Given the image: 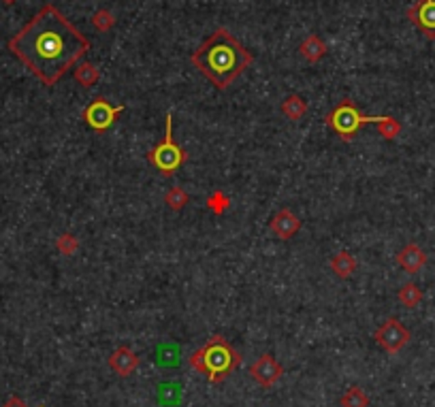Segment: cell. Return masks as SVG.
I'll use <instances>...</instances> for the list:
<instances>
[{
	"label": "cell",
	"mask_w": 435,
	"mask_h": 407,
	"mask_svg": "<svg viewBox=\"0 0 435 407\" xmlns=\"http://www.w3.org/2000/svg\"><path fill=\"white\" fill-rule=\"evenodd\" d=\"M122 111H124V107H122V105H120V107H114L107 98H94V100L86 107V109H84L81 118H84V122H86L92 130L105 132V130H109V128H112V126L116 124V120L120 118Z\"/></svg>",
	"instance_id": "52a82bcc"
},
{
	"label": "cell",
	"mask_w": 435,
	"mask_h": 407,
	"mask_svg": "<svg viewBox=\"0 0 435 407\" xmlns=\"http://www.w3.org/2000/svg\"><path fill=\"white\" fill-rule=\"evenodd\" d=\"M410 331H407L397 318L384 320L373 333V341L382 347L387 354H399V352L410 343Z\"/></svg>",
	"instance_id": "8992f818"
},
{
	"label": "cell",
	"mask_w": 435,
	"mask_h": 407,
	"mask_svg": "<svg viewBox=\"0 0 435 407\" xmlns=\"http://www.w3.org/2000/svg\"><path fill=\"white\" fill-rule=\"evenodd\" d=\"M331 271L339 278V280H348L352 273L357 271V260L350 252H337L331 258Z\"/></svg>",
	"instance_id": "9a60e30c"
},
{
	"label": "cell",
	"mask_w": 435,
	"mask_h": 407,
	"mask_svg": "<svg viewBox=\"0 0 435 407\" xmlns=\"http://www.w3.org/2000/svg\"><path fill=\"white\" fill-rule=\"evenodd\" d=\"M397 298H399V303L403 305V307H407V309H414V307H418L420 305V301H423V290L416 286V284H403L401 288H399V292H397Z\"/></svg>",
	"instance_id": "e0dca14e"
},
{
	"label": "cell",
	"mask_w": 435,
	"mask_h": 407,
	"mask_svg": "<svg viewBox=\"0 0 435 407\" xmlns=\"http://www.w3.org/2000/svg\"><path fill=\"white\" fill-rule=\"evenodd\" d=\"M378 132H380V137H382V139L393 141V139H397V137H399V132H401V124H399V120H395V118L387 116L382 122L378 124Z\"/></svg>",
	"instance_id": "7402d4cb"
},
{
	"label": "cell",
	"mask_w": 435,
	"mask_h": 407,
	"mask_svg": "<svg viewBox=\"0 0 435 407\" xmlns=\"http://www.w3.org/2000/svg\"><path fill=\"white\" fill-rule=\"evenodd\" d=\"M92 26H94L98 33H109L116 26V15L109 11V9H98L92 15Z\"/></svg>",
	"instance_id": "44dd1931"
},
{
	"label": "cell",
	"mask_w": 435,
	"mask_h": 407,
	"mask_svg": "<svg viewBox=\"0 0 435 407\" xmlns=\"http://www.w3.org/2000/svg\"><path fill=\"white\" fill-rule=\"evenodd\" d=\"M299 53L301 58L308 62H318L326 56V43L318 37V35H310L308 39H303V43L299 45Z\"/></svg>",
	"instance_id": "4fadbf2b"
},
{
	"label": "cell",
	"mask_w": 435,
	"mask_h": 407,
	"mask_svg": "<svg viewBox=\"0 0 435 407\" xmlns=\"http://www.w3.org/2000/svg\"><path fill=\"white\" fill-rule=\"evenodd\" d=\"M252 53L227 28H218L195 53L193 64L218 90H227L252 64Z\"/></svg>",
	"instance_id": "7a4b0ae2"
},
{
	"label": "cell",
	"mask_w": 435,
	"mask_h": 407,
	"mask_svg": "<svg viewBox=\"0 0 435 407\" xmlns=\"http://www.w3.org/2000/svg\"><path fill=\"white\" fill-rule=\"evenodd\" d=\"M407 19L429 39L435 41V0H418L407 9Z\"/></svg>",
	"instance_id": "9c48e42d"
},
{
	"label": "cell",
	"mask_w": 435,
	"mask_h": 407,
	"mask_svg": "<svg viewBox=\"0 0 435 407\" xmlns=\"http://www.w3.org/2000/svg\"><path fill=\"white\" fill-rule=\"evenodd\" d=\"M384 118L387 116H363L357 109L355 102H352L350 98H344L335 109L324 118V122L344 143H350L352 139H355V134L361 130V126H365V124H375L378 126Z\"/></svg>",
	"instance_id": "277c9868"
},
{
	"label": "cell",
	"mask_w": 435,
	"mask_h": 407,
	"mask_svg": "<svg viewBox=\"0 0 435 407\" xmlns=\"http://www.w3.org/2000/svg\"><path fill=\"white\" fill-rule=\"evenodd\" d=\"M269 228L274 230V235H276L278 239L288 241V239H292V237L299 233V228H301V220L296 218L292 209L284 207V209H280V211L274 215V218H271Z\"/></svg>",
	"instance_id": "8fae6325"
},
{
	"label": "cell",
	"mask_w": 435,
	"mask_h": 407,
	"mask_svg": "<svg viewBox=\"0 0 435 407\" xmlns=\"http://www.w3.org/2000/svg\"><path fill=\"white\" fill-rule=\"evenodd\" d=\"M3 3H7V5H13V3H15V0H3Z\"/></svg>",
	"instance_id": "d4e9b609"
},
{
	"label": "cell",
	"mask_w": 435,
	"mask_h": 407,
	"mask_svg": "<svg viewBox=\"0 0 435 407\" xmlns=\"http://www.w3.org/2000/svg\"><path fill=\"white\" fill-rule=\"evenodd\" d=\"M205 205H207V209H209L211 213L222 215V213H227V209L231 207V199L222 192V190H215V192H211V195L207 197Z\"/></svg>",
	"instance_id": "d6986e66"
},
{
	"label": "cell",
	"mask_w": 435,
	"mask_h": 407,
	"mask_svg": "<svg viewBox=\"0 0 435 407\" xmlns=\"http://www.w3.org/2000/svg\"><path fill=\"white\" fill-rule=\"evenodd\" d=\"M397 264L405 271V273H418V271L427 264V254L416 246V243H407L405 248L397 254Z\"/></svg>",
	"instance_id": "7c38bea8"
},
{
	"label": "cell",
	"mask_w": 435,
	"mask_h": 407,
	"mask_svg": "<svg viewBox=\"0 0 435 407\" xmlns=\"http://www.w3.org/2000/svg\"><path fill=\"white\" fill-rule=\"evenodd\" d=\"M7 49L51 88L90 51V41L56 7L45 5L9 39Z\"/></svg>",
	"instance_id": "6da1fadb"
},
{
	"label": "cell",
	"mask_w": 435,
	"mask_h": 407,
	"mask_svg": "<svg viewBox=\"0 0 435 407\" xmlns=\"http://www.w3.org/2000/svg\"><path fill=\"white\" fill-rule=\"evenodd\" d=\"M3 407H28V405H26L19 397H11V399H9ZM39 407H43V405H39Z\"/></svg>",
	"instance_id": "cb8c5ba5"
},
{
	"label": "cell",
	"mask_w": 435,
	"mask_h": 407,
	"mask_svg": "<svg viewBox=\"0 0 435 407\" xmlns=\"http://www.w3.org/2000/svg\"><path fill=\"white\" fill-rule=\"evenodd\" d=\"M190 367L197 373L207 375L211 384H222L224 379L241 365V354L220 335L207 339L188 359Z\"/></svg>",
	"instance_id": "3957f363"
},
{
	"label": "cell",
	"mask_w": 435,
	"mask_h": 407,
	"mask_svg": "<svg viewBox=\"0 0 435 407\" xmlns=\"http://www.w3.org/2000/svg\"><path fill=\"white\" fill-rule=\"evenodd\" d=\"M56 250L62 256H73L79 250V239L73 233H64L56 239Z\"/></svg>",
	"instance_id": "603a6c76"
},
{
	"label": "cell",
	"mask_w": 435,
	"mask_h": 407,
	"mask_svg": "<svg viewBox=\"0 0 435 407\" xmlns=\"http://www.w3.org/2000/svg\"><path fill=\"white\" fill-rule=\"evenodd\" d=\"M148 162L152 167H156V171H160V175H165V177H173L175 171L188 162V152L181 150L173 139V116L171 114H167V118H165V137H162V141L154 150H150Z\"/></svg>",
	"instance_id": "5b68a950"
},
{
	"label": "cell",
	"mask_w": 435,
	"mask_h": 407,
	"mask_svg": "<svg viewBox=\"0 0 435 407\" xmlns=\"http://www.w3.org/2000/svg\"><path fill=\"white\" fill-rule=\"evenodd\" d=\"M73 77H75V81H77L79 86L92 88L96 81L100 79V73H98V69L92 62H79L73 69Z\"/></svg>",
	"instance_id": "2e32d148"
},
{
	"label": "cell",
	"mask_w": 435,
	"mask_h": 407,
	"mask_svg": "<svg viewBox=\"0 0 435 407\" xmlns=\"http://www.w3.org/2000/svg\"><path fill=\"white\" fill-rule=\"evenodd\" d=\"M250 375H252V379H254V382L260 388H271V386H276L280 379H282L284 367L274 356H271V354H263L250 367Z\"/></svg>",
	"instance_id": "ba28073f"
},
{
	"label": "cell",
	"mask_w": 435,
	"mask_h": 407,
	"mask_svg": "<svg viewBox=\"0 0 435 407\" xmlns=\"http://www.w3.org/2000/svg\"><path fill=\"white\" fill-rule=\"evenodd\" d=\"M308 109H310L308 100H305L303 96H299V94H288V96L282 100V114H284L288 120H292V122L301 120V118L308 114Z\"/></svg>",
	"instance_id": "5bb4252c"
},
{
	"label": "cell",
	"mask_w": 435,
	"mask_h": 407,
	"mask_svg": "<svg viewBox=\"0 0 435 407\" xmlns=\"http://www.w3.org/2000/svg\"><path fill=\"white\" fill-rule=\"evenodd\" d=\"M339 405L341 407H369V397L365 395L361 386H352L341 395Z\"/></svg>",
	"instance_id": "ac0fdd59"
},
{
	"label": "cell",
	"mask_w": 435,
	"mask_h": 407,
	"mask_svg": "<svg viewBox=\"0 0 435 407\" xmlns=\"http://www.w3.org/2000/svg\"><path fill=\"white\" fill-rule=\"evenodd\" d=\"M188 201H190V197H188V192L184 188H179V186H173L169 192L165 195V203L169 205V209H173V211H181L186 205H188Z\"/></svg>",
	"instance_id": "ffe728a7"
},
{
	"label": "cell",
	"mask_w": 435,
	"mask_h": 407,
	"mask_svg": "<svg viewBox=\"0 0 435 407\" xmlns=\"http://www.w3.org/2000/svg\"><path fill=\"white\" fill-rule=\"evenodd\" d=\"M141 365V359L137 352H132L128 345H120L112 352V356H109V369L116 371V375L120 377H128L132 375L134 371L139 369Z\"/></svg>",
	"instance_id": "30bf717a"
}]
</instances>
